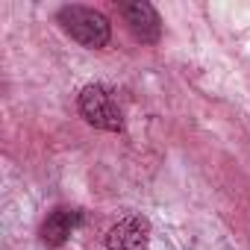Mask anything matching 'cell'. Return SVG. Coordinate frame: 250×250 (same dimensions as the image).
<instances>
[{"label": "cell", "mask_w": 250, "mask_h": 250, "mask_svg": "<svg viewBox=\"0 0 250 250\" xmlns=\"http://www.w3.org/2000/svg\"><path fill=\"white\" fill-rule=\"evenodd\" d=\"M80 115L97 130L106 133H121L124 130V115L106 85H85L80 91Z\"/></svg>", "instance_id": "obj_2"}, {"label": "cell", "mask_w": 250, "mask_h": 250, "mask_svg": "<svg viewBox=\"0 0 250 250\" xmlns=\"http://www.w3.org/2000/svg\"><path fill=\"white\" fill-rule=\"evenodd\" d=\"M150 238V224L142 215H130L118 221L109 232H106V247L109 250H145Z\"/></svg>", "instance_id": "obj_4"}, {"label": "cell", "mask_w": 250, "mask_h": 250, "mask_svg": "<svg viewBox=\"0 0 250 250\" xmlns=\"http://www.w3.org/2000/svg\"><path fill=\"white\" fill-rule=\"evenodd\" d=\"M56 18H59L62 30H65L74 42H80L83 47L100 50V47H106L109 39H112V24H109V18H106L103 12L91 9V6L68 3V6L59 9Z\"/></svg>", "instance_id": "obj_1"}, {"label": "cell", "mask_w": 250, "mask_h": 250, "mask_svg": "<svg viewBox=\"0 0 250 250\" xmlns=\"http://www.w3.org/2000/svg\"><path fill=\"white\" fill-rule=\"evenodd\" d=\"M80 221H83L80 209H68V206L53 209L47 215V221L42 224V244L44 247H62L74 235V229L80 227Z\"/></svg>", "instance_id": "obj_5"}, {"label": "cell", "mask_w": 250, "mask_h": 250, "mask_svg": "<svg viewBox=\"0 0 250 250\" xmlns=\"http://www.w3.org/2000/svg\"><path fill=\"white\" fill-rule=\"evenodd\" d=\"M121 12H124V24L130 27L136 42H142V44H156L159 42L162 18H159L153 3H147V0H133V3H121Z\"/></svg>", "instance_id": "obj_3"}]
</instances>
